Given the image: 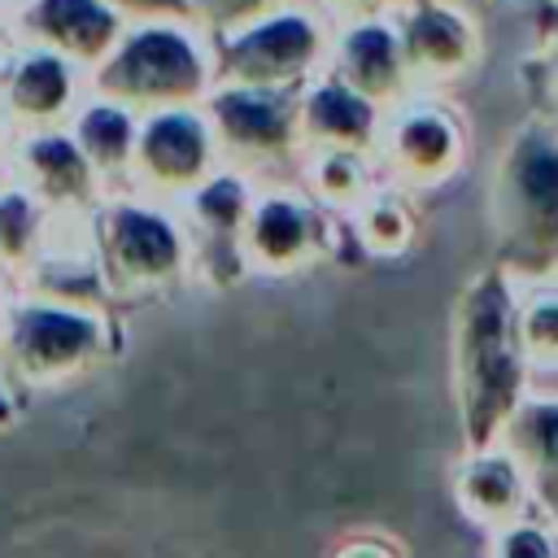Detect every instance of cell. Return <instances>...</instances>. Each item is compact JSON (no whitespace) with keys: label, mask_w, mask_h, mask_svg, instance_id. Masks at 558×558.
I'll use <instances>...</instances> for the list:
<instances>
[{"label":"cell","mask_w":558,"mask_h":558,"mask_svg":"<svg viewBox=\"0 0 558 558\" xmlns=\"http://www.w3.org/2000/svg\"><path fill=\"white\" fill-rule=\"evenodd\" d=\"M514 392V349H510V323H506V296L497 283H480L466 314V427L475 440H484Z\"/></svg>","instance_id":"obj_1"},{"label":"cell","mask_w":558,"mask_h":558,"mask_svg":"<svg viewBox=\"0 0 558 558\" xmlns=\"http://www.w3.org/2000/svg\"><path fill=\"white\" fill-rule=\"evenodd\" d=\"M100 87L131 105H157V113H161L201 87V61L183 35L144 31L113 57Z\"/></svg>","instance_id":"obj_2"},{"label":"cell","mask_w":558,"mask_h":558,"mask_svg":"<svg viewBox=\"0 0 558 558\" xmlns=\"http://www.w3.org/2000/svg\"><path fill=\"white\" fill-rule=\"evenodd\" d=\"M506 222L510 240L536 262L558 253V144L532 135L506 166Z\"/></svg>","instance_id":"obj_3"},{"label":"cell","mask_w":558,"mask_h":558,"mask_svg":"<svg viewBox=\"0 0 558 558\" xmlns=\"http://www.w3.org/2000/svg\"><path fill=\"white\" fill-rule=\"evenodd\" d=\"M318 48V35L305 17H275V22H262L257 31L240 35L231 48H227V65L235 70V78L244 87H270L279 78H292L310 65Z\"/></svg>","instance_id":"obj_4"},{"label":"cell","mask_w":558,"mask_h":558,"mask_svg":"<svg viewBox=\"0 0 558 558\" xmlns=\"http://www.w3.org/2000/svg\"><path fill=\"white\" fill-rule=\"evenodd\" d=\"M140 170L153 187H192L201 183L205 174V161H209V135H205V122L183 113V109H161L144 140H140Z\"/></svg>","instance_id":"obj_5"},{"label":"cell","mask_w":558,"mask_h":558,"mask_svg":"<svg viewBox=\"0 0 558 558\" xmlns=\"http://www.w3.org/2000/svg\"><path fill=\"white\" fill-rule=\"evenodd\" d=\"M96 340V327L70 310H22L13 314V357L26 375H57L74 366Z\"/></svg>","instance_id":"obj_6"},{"label":"cell","mask_w":558,"mask_h":558,"mask_svg":"<svg viewBox=\"0 0 558 558\" xmlns=\"http://www.w3.org/2000/svg\"><path fill=\"white\" fill-rule=\"evenodd\" d=\"M179 240L148 209H113L109 222V266L118 283H157L174 270Z\"/></svg>","instance_id":"obj_7"},{"label":"cell","mask_w":558,"mask_h":558,"mask_svg":"<svg viewBox=\"0 0 558 558\" xmlns=\"http://www.w3.org/2000/svg\"><path fill=\"white\" fill-rule=\"evenodd\" d=\"M218 122H222V135L235 148H257V153H279L288 131H292L288 105L266 87L227 92L218 100Z\"/></svg>","instance_id":"obj_8"},{"label":"cell","mask_w":558,"mask_h":558,"mask_svg":"<svg viewBox=\"0 0 558 558\" xmlns=\"http://www.w3.org/2000/svg\"><path fill=\"white\" fill-rule=\"evenodd\" d=\"M453 161H458V135L440 113L423 109V113H410L397 126V135H392L397 174H410L418 183H436Z\"/></svg>","instance_id":"obj_9"},{"label":"cell","mask_w":558,"mask_h":558,"mask_svg":"<svg viewBox=\"0 0 558 558\" xmlns=\"http://www.w3.org/2000/svg\"><path fill=\"white\" fill-rule=\"evenodd\" d=\"M35 22L52 44H61L65 52H78V57L105 52L118 31V17L105 0H39Z\"/></svg>","instance_id":"obj_10"},{"label":"cell","mask_w":558,"mask_h":558,"mask_svg":"<svg viewBox=\"0 0 558 558\" xmlns=\"http://www.w3.org/2000/svg\"><path fill=\"white\" fill-rule=\"evenodd\" d=\"M401 52L410 57V65L427 70L432 78H453V70L466 65L471 44L458 17H449L445 9H423L405 31Z\"/></svg>","instance_id":"obj_11"},{"label":"cell","mask_w":558,"mask_h":558,"mask_svg":"<svg viewBox=\"0 0 558 558\" xmlns=\"http://www.w3.org/2000/svg\"><path fill=\"white\" fill-rule=\"evenodd\" d=\"M397 70H401V44L379 31V26H362L349 35L344 44V74L349 83L362 92V96H379L397 83Z\"/></svg>","instance_id":"obj_12"},{"label":"cell","mask_w":558,"mask_h":558,"mask_svg":"<svg viewBox=\"0 0 558 558\" xmlns=\"http://www.w3.org/2000/svg\"><path fill=\"white\" fill-rule=\"evenodd\" d=\"M305 122L310 131L331 140L327 148H349L371 131V105L366 96H353L349 87H318L305 105Z\"/></svg>","instance_id":"obj_13"},{"label":"cell","mask_w":558,"mask_h":558,"mask_svg":"<svg viewBox=\"0 0 558 558\" xmlns=\"http://www.w3.org/2000/svg\"><path fill=\"white\" fill-rule=\"evenodd\" d=\"M70 96V70L57 57H31L17 65L13 78V109L26 118H52Z\"/></svg>","instance_id":"obj_14"},{"label":"cell","mask_w":558,"mask_h":558,"mask_svg":"<svg viewBox=\"0 0 558 558\" xmlns=\"http://www.w3.org/2000/svg\"><path fill=\"white\" fill-rule=\"evenodd\" d=\"M519 458L532 466L536 488L558 506V410H532L514 432Z\"/></svg>","instance_id":"obj_15"},{"label":"cell","mask_w":558,"mask_h":558,"mask_svg":"<svg viewBox=\"0 0 558 558\" xmlns=\"http://www.w3.org/2000/svg\"><path fill=\"white\" fill-rule=\"evenodd\" d=\"M87 161H92L87 153H78L74 144L57 140V135H44L31 144V166L52 196H83L87 192Z\"/></svg>","instance_id":"obj_16"},{"label":"cell","mask_w":558,"mask_h":558,"mask_svg":"<svg viewBox=\"0 0 558 558\" xmlns=\"http://www.w3.org/2000/svg\"><path fill=\"white\" fill-rule=\"evenodd\" d=\"M253 244L266 262H292L305 248V218L288 201H266L253 214Z\"/></svg>","instance_id":"obj_17"},{"label":"cell","mask_w":558,"mask_h":558,"mask_svg":"<svg viewBox=\"0 0 558 558\" xmlns=\"http://www.w3.org/2000/svg\"><path fill=\"white\" fill-rule=\"evenodd\" d=\"M78 135L92 161H122L131 148V118L122 113V105H92L78 122Z\"/></svg>","instance_id":"obj_18"},{"label":"cell","mask_w":558,"mask_h":558,"mask_svg":"<svg viewBox=\"0 0 558 558\" xmlns=\"http://www.w3.org/2000/svg\"><path fill=\"white\" fill-rule=\"evenodd\" d=\"M523 344L545 357L558 362V292H545L527 314H523Z\"/></svg>","instance_id":"obj_19"},{"label":"cell","mask_w":558,"mask_h":558,"mask_svg":"<svg viewBox=\"0 0 558 558\" xmlns=\"http://www.w3.org/2000/svg\"><path fill=\"white\" fill-rule=\"evenodd\" d=\"M31 205L26 196H4L0 201V257H17L26 253V240H31Z\"/></svg>","instance_id":"obj_20"},{"label":"cell","mask_w":558,"mask_h":558,"mask_svg":"<svg viewBox=\"0 0 558 558\" xmlns=\"http://www.w3.org/2000/svg\"><path fill=\"white\" fill-rule=\"evenodd\" d=\"M266 0H196L192 9H201L209 22H218V26H227V22H240V17H253L257 9H262Z\"/></svg>","instance_id":"obj_21"},{"label":"cell","mask_w":558,"mask_h":558,"mask_svg":"<svg viewBox=\"0 0 558 558\" xmlns=\"http://www.w3.org/2000/svg\"><path fill=\"white\" fill-rule=\"evenodd\" d=\"M122 9H135V13H183L187 0H113Z\"/></svg>","instance_id":"obj_22"},{"label":"cell","mask_w":558,"mask_h":558,"mask_svg":"<svg viewBox=\"0 0 558 558\" xmlns=\"http://www.w3.org/2000/svg\"><path fill=\"white\" fill-rule=\"evenodd\" d=\"M340 4H344V9H357V13H362V9H371L375 0H340Z\"/></svg>","instance_id":"obj_23"},{"label":"cell","mask_w":558,"mask_h":558,"mask_svg":"<svg viewBox=\"0 0 558 558\" xmlns=\"http://www.w3.org/2000/svg\"><path fill=\"white\" fill-rule=\"evenodd\" d=\"M554 92H558V65H554Z\"/></svg>","instance_id":"obj_24"},{"label":"cell","mask_w":558,"mask_h":558,"mask_svg":"<svg viewBox=\"0 0 558 558\" xmlns=\"http://www.w3.org/2000/svg\"><path fill=\"white\" fill-rule=\"evenodd\" d=\"M0 423H4V401H0Z\"/></svg>","instance_id":"obj_25"}]
</instances>
